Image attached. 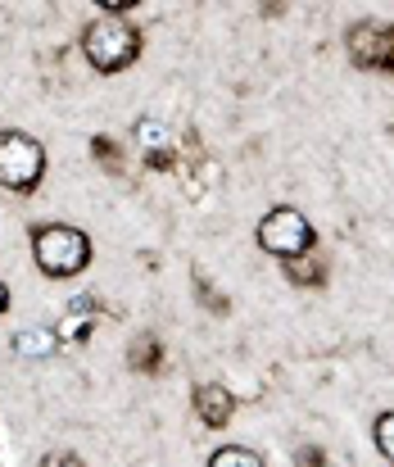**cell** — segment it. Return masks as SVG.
Listing matches in <instances>:
<instances>
[{
  "instance_id": "1",
  "label": "cell",
  "mask_w": 394,
  "mask_h": 467,
  "mask_svg": "<svg viewBox=\"0 0 394 467\" xmlns=\"http://www.w3.org/2000/svg\"><path fill=\"white\" fill-rule=\"evenodd\" d=\"M32 259L55 282L78 277L91 264V236L73 223H41V227H32Z\"/></svg>"
},
{
  "instance_id": "2",
  "label": "cell",
  "mask_w": 394,
  "mask_h": 467,
  "mask_svg": "<svg viewBox=\"0 0 394 467\" xmlns=\"http://www.w3.org/2000/svg\"><path fill=\"white\" fill-rule=\"evenodd\" d=\"M82 55L96 73H123L140 59V32L128 18H114V14H100L87 23L82 32Z\"/></svg>"
},
{
  "instance_id": "3",
  "label": "cell",
  "mask_w": 394,
  "mask_h": 467,
  "mask_svg": "<svg viewBox=\"0 0 394 467\" xmlns=\"http://www.w3.org/2000/svg\"><path fill=\"white\" fill-rule=\"evenodd\" d=\"M46 177V146L27 132H0V186L14 195H32Z\"/></svg>"
},
{
  "instance_id": "4",
  "label": "cell",
  "mask_w": 394,
  "mask_h": 467,
  "mask_svg": "<svg viewBox=\"0 0 394 467\" xmlns=\"http://www.w3.org/2000/svg\"><path fill=\"white\" fill-rule=\"evenodd\" d=\"M313 245H317V232H313V223H308L299 209L276 204V209H267V213H263L259 250L276 254V259L285 264V259H304V254H313Z\"/></svg>"
},
{
  "instance_id": "5",
  "label": "cell",
  "mask_w": 394,
  "mask_h": 467,
  "mask_svg": "<svg viewBox=\"0 0 394 467\" xmlns=\"http://www.w3.org/2000/svg\"><path fill=\"white\" fill-rule=\"evenodd\" d=\"M345 50L363 73H394V23L386 18H363L345 32Z\"/></svg>"
},
{
  "instance_id": "6",
  "label": "cell",
  "mask_w": 394,
  "mask_h": 467,
  "mask_svg": "<svg viewBox=\"0 0 394 467\" xmlns=\"http://www.w3.org/2000/svg\"><path fill=\"white\" fill-rule=\"evenodd\" d=\"M195 413L204 427H227L236 413V395L223 381H204V386H195Z\"/></svg>"
},
{
  "instance_id": "7",
  "label": "cell",
  "mask_w": 394,
  "mask_h": 467,
  "mask_svg": "<svg viewBox=\"0 0 394 467\" xmlns=\"http://www.w3.org/2000/svg\"><path fill=\"white\" fill-rule=\"evenodd\" d=\"M136 141H140V150L150 159V168H172V137H168L163 123L140 119V123H136Z\"/></svg>"
},
{
  "instance_id": "8",
  "label": "cell",
  "mask_w": 394,
  "mask_h": 467,
  "mask_svg": "<svg viewBox=\"0 0 394 467\" xmlns=\"http://www.w3.org/2000/svg\"><path fill=\"white\" fill-rule=\"evenodd\" d=\"M128 363H131V372L159 377V372H163V345H159L154 336H136L128 349Z\"/></svg>"
},
{
  "instance_id": "9",
  "label": "cell",
  "mask_w": 394,
  "mask_h": 467,
  "mask_svg": "<svg viewBox=\"0 0 394 467\" xmlns=\"http://www.w3.org/2000/svg\"><path fill=\"white\" fill-rule=\"evenodd\" d=\"M96 317H100V309H96V300L87 296V300H78V305H73V313L59 322V331H55V336H59V340H87V331H91V322H96Z\"/></svg>"
},
{
  "instance_id": "10",
  "label": "cell",
  "mask_w": 394,
  "mask_h": 467,
  "mask_svg": "<svg viewBox=\"0 0 394 467\" xmlns=\"http://www.w3.org/2000/svg\"><path fill=\"white\" fill-rule=\"evenodd\" d=\"M285 282H295V286H327V264L322 259H313V254H304V259H285Z\"/></svg>"
},
{
  "instance_id": "11",
  "label": "cell",
  "mask_w": 394,
  "mask_h": 467,
  "mask_svg": "<svg viewBox=\"0 0 394 467\" xmlns=\"http://www.w3.org/2000/svg\"><path fill=\"white\" fill-rule=\"evenodd\" d=\"M55 349H59V336L55 331H41V327L32 331L27 327V331L14 336V354H23V358H50Z\"/></svg>"
},
{
  "instance_id": "12",
  "label": "cell",
  "mask_w": 394,
  "mask_h": 467,
  "mask_svg": "<svg viewBox=\"0 0 394 467\" xmlns=\"http://www.w3.org/2000/svg\"><path fill=\"white\" fill-rule=\"evenodd\" d=\"M209 467H263V454L245 445H223L218 454H209Z\"/></svg>"
},
{
  "instance_id": "13",
  "label": "cell",
  "mask_w": 394,
  "mask_h": 467,
  "mask_svg": "<svg viewBox=\"0 0 394 467\" xmlns=\"http://www.w3.org/2000/svg\"><path fill=\"white\" fill-rule=\"evenodd\" d=\"M195 296L204 300V309L209 313H227V296H223V291H213V286H209V277H204L200 268H195Z\"/></svg>"
},
{
  "instance_id": "14",
  "label": "cell",
  "mask_w": 394,
  "mask_h": 467,
  "mask_svg": "<svg viewBox=\"0 0 394 467\" xmlns=\"http://www.w3.org/2000/svg\"><path fill=\"white\" fill-rule=\"evenodd\" d=\"M372 441H377V450L386 454L394 463V413H381L377 418V427H372Z\"/></svg>"
},
{
  "instance_id": "15",
  "label": "cell",
  "mask_w": 394,
  "mask_h": 467,
  "mask_svg": "<svg viewBox=\"0 0 394 467\" xmlns=\"http://www.w3.org/2000/svg\"><path fill=\"white\" fill-rule=\"evenodd\" d=\"M91 150L100 155V163H105V168H114V172L123 168V155H119V146H114V141H105V137H96V141H91Z\"/></svg>"
},
{
  "instance_id": "16",
  "label": "cell",
  "mask_w": 394,
  "mask_h": 467,
  "mask_svg": "<svg viewBox=\"0 0 394 467\" xmlns=\"http://www.w3.org/2000/svg\"><path fill=\"white\" fill-rule=\"evenodd\" d=\"M36 467H87V463H82L73 450H50V454H46Z\"/></svg>"
},
{
  "instance_id": "17",
  "label": "cell",
  "mask_w": 394,
  "mask_h": 467,
  "mask_svg": "<svg viewBox=\"0 0 394 467\" xmlns=\"http://www.w3.org/2000/svg\"><path fill=\"white\" fill-rule=\"evenodd\" d=\"M295 463L299 467H327V454H322V450H313V445H304V450L295 454Z\"/></svg>"
},
{
  "instance_id": "18",
  "label": "cell",
  "mask_w": 394,
  "mask_h": 467,
  "mask_svg": "<svg viewBox=\"0 0 394 467\" xmlns=\"http://www.w3.org/2000/svg\"><path fill=\"white\" fill-rule=\"evenodd\" d=\"M9 309V286H5V282H0V313Z\"/></svg>"
},
{
  "instance_id": "19",
  "label": "cell",
  "mask_w": 394,
  "mask_h": 467,
  "mask_svg": "<svg viewBox=\"0 0 394 467\" xmlns=\"http://www.w3.org/2000/svg\"><path fill=\"white\" fill-rule=\"evenodd\" d=\"M390 467H394V463H390Z\"/></svg>"
}]
</instances>
